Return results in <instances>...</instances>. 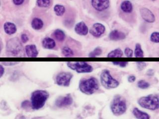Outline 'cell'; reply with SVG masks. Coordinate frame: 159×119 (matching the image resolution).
Here are the masks:
<instances>
[{
    "instance_id": "25",
    "label": "cell",
    "mask_w": 159,
    "mask_h": 119,
    "mask_svg": "<svg viewBox=\"0 0 159 119\" xmlns=\"http://www.w3.org/2000/svg\"><path fill=\"white\" fill-rule=\"evenodd\" d=\"M134 56L136 58L144 57V52L142 50L141 44L139 43H137L135 45Z\"/></svg>"
},
{
    "instance_id": "19",
    "label": "cell",
    "mask_w": 159,
    "mask_h": 119,
    "mask_svg": "<svg viewBox=\"0 0 159 119\" xmlns=\"http://www.w3.org/2000/svg\"><path fill=\"white\" fill-rule=\"evenodd\" d=\"M121 8L122 11L125 13H130L132 12L133 7L131 2L128 0H125L121 4Z\"/></svg>"
},
{
    "instance_id": "7",
    "label": "cell",
    "mask_w": 159,
    "mask_h": 119,
    "mask_svg": "<svg viewBox=\"0 0 159 119\" xmlns=\"http://www.w3.org/2000/svg\"><path fill=\"white\" fill-rule=\"evenodd\" d=\"M22 49V44L16 38L10 39L7 43L6 52L9 56H17Z\"/></svg>"
},
{
    "instance_id": "2",
    "label": "cell",
    "mask_w": 159,
    "mask_h": 119,
    "mask_svg": "<svg viewBox=\"0 0 159 119\" xmlns=\"http://www.w3.org/2000/svg\"><path fill=\"white\" fill-rule=\"evenodd\" d=\"M79 88L83 93L86 95H92L99 89V82L94 77L83 79L79 82Z\"/></svg>"
},
{
    "instance_id": "20",
    "label": "cell",
    "mask_w": 159,
    "mask_h": 119,
    "mask_svg": "<svg viewBox=\"0 0 159 119\" xmlns=\"http://www.w3.org/2000/svg\"><path fill=\"white\" fill-rule=\"evenodd\" d=\"M132 113L135 118L137 119H150V115L137 108H134L133 110Z\"/></svg>"
},
{
    "instance_id": "12",
    "label": "cell",
    "mask_w": 159,
    "mask_h": 119,
    "mask_svg": "<svg viewBox=\"0 0 159 119\" xmlns=\"http://www.w3.org/2000/svg\"><path fill=\"white\" fill-rule=\"evenodd\" d=\"M140 13L143 20L148 23H153L156 20L153 12L147 8H142L140 9Z\"/></svg>"
},
{
    "instance_id": "26",
    "label": "cell",
    "mask_w": 159,
    "mask_h": 119,
    "mask_svg": "<svg viewBox=\"0 0 159 119\" xmlns=\"http://www.w3.org/2000/svg\"><path fill=\"white\" fill-rule=\"evenodd\" d=\"M62 54L65 57H72L74 55V53L72 50L67 46H64L62 49Z\"/></svg>"
},
{
    "instance_id": "5",
    "label": "cell",
    "mask_w": 159,
    "mask_h": 119,
    "mask_svg": "<svg viewBox=\"0 0 159 119\" xmlns=\"http://www.w3.org/2000/svg\"><path fill=\"white\" fill-rule=\"evenodd\" d=\"M100 83L104 88L107 89L116 88L119 86L118 81L112 77L110 71L104 70L100 74Z\"/></svg>"
},
{
    "instance_id": "38",
    "label": "cell",
    "mask_w": 159,
    "mask_h": 119,
    "mask_svg": "<svg viewBox=\"0 0 159 119\" xmlns=\"http://www.w3.org/2000/svg\"><path fill=\"white\" fill-rule=\"evenodd\" d=\"M154 74V71H153L152 70H149L147 72V75L148 76H153Z\"/></svg>"
},
{
    "instance_id": "9",
    "label": "cell",
    "mask_w": 159,
    "mask_h": 119,
    "mask_svg": "<svg viewBox=\"0 0 159 119\" xmlns=\"http://www.w3.org/2000/svg\"><path fill=\"white\" fill-rule=\"evenodd\" d=\"M92 7L98 12L108 9L110 6V0H91Z\"/></svg>"
},
{
    "instance_id": "28",
    "label": "cell",
    "mask_w": 159,
    "mask_h": 119,
    "mask_svg": "<svg viewBox=\"0 0 159 119\" xmlns=\"http://www.w3.org/2000/svg\"><path fill=\"white\" fill-rule=\"evenodd\" d=\"M150 83L145 80H139L137 82V86L138 88L145 89L150 87Z\"/></svg>"
},
{
    "instance_id": "34",
    "label": "cell",
    "mask_w": 159,
    "mask_h": 119,
    "mask_svg": "<svg viewBox=\"0 0 159 119\" xmlns=\"http://www.w3.org/2000/svg\"><path fill=\"white\" fill-rule=\"evenodd\" d=\"M21 40L23 43H26L28 41L29 37L27 34L23 33L21 35Z\"/></svg>"
},
{
    "instance_id": "27",
    "label": "cell",
    "mask_w": 159,
    "mask_h": 119,
    "mask_svg": "<svg viewBox=\"0 0 159 119\" xmlns=\"http://www.w3.org/2000/svg\"><path fill=\"white\" fill-rule=\"evenodd\" d=\"M103 52L102 49L100 47H96L93 51H92L89 54V57L90 58H96L100 56Z\"/></svg>"
},
{
    "instance_id": "17",
    "label": "cell",
    "mask_w": 159,
    "mask_h": 119,
    "mask_svg": "<svg viewBox=\"0 0 159 119\" xmlns=\"http://www.w3.org/2000/svg\"><path fill=\"white\" fill-rule=\"evenodd\" d=\"M32 28L35 30H40L43 28L44 23L42 19L38 17H35L32 19L31 23Z\"/></svg>"
},
{
    "instance_id": "4",
    "label": "cell",
    "mask_w": 159,
    "mask_h": 119,
    "mask_svg": "<svg viewBox=\"0 0 159 119\" xmlns=\"http://www.w3.org/2000/svg\"><path fill=\"white\" fill-rule=\"evenodd\" d=\"M110 107L114 115L121 116L125 114L127 110V103L124 98L117 95L112 99Z\"/></svg>"
},
{
    "instance_id": "41",
    "label": "cell",
    "mask_w": 159,
    "mask_h": 119,
    "mask_svg": "<svg viewBox=\"0 0 159 119\" xmlns=\"http://www.w3.org/2000/svg\"><path fill=\"white\" fill-rule=\"evenodd\" d=\"M1 1H0V6H1Z\"/></svg>"
},
{
    "instance_id": "8",
    "label": "cell",
    "mask_w": 159,
    "mask_h": 119,
    "mask_svg": "<svg viewBox=\"0 0 159 119\" xmlns=\"http://www.w3.org/2000/svg\"><path fill=\"white\" fill-rule=\"evenodd\" d=\"M72 74L69 72H61L56 77V83L58 86L68 87L72 79Z\"/></svg>"
},
{
    "instance_id": "11",
    "label": "cell",
    "mask_w": 159,
    "mask_h": 119,
    "mask_svg": "<svg viewBox=\"0 0 159 119\" xmlns=\"http://www.w3.org/2000/svg\"><path fill=\"white\" fill-rule=\"evenodd\" d=\"M73 103V98L70 94H68L64 96L58 98L55 102V104L58 108H63L69 106Z\"/></svg>"
},
{
    "instance_id": "3",
    "label": "cell",
    "mask_w": 159,
    "mask_h": 119,
    "mask_svg": "<svg viewBox=\"0 0 159 119\" xmlns=\"http://www.w3.org/2000/svg\"><path fill=\"white\" fill-rule=\"evenodd\" d=\"M139 106L148 110H158L159 108V98L158 95H149L140 98L138 100Z\"/></svg>"
},
{
    "instance_id": "15",
    "label": "cell",
    "mask_w": 159,
    "mask_h": 119,
    "mask_svg": "<svg viewBox=\"0 0 159 119\" xmlns=\"http://www.w3.org/2000/svg\"><path fill=\"white\" fill-rule=\"evenodd\" d=\"M109 38L112 41H119L125 39L126 35L123 32L115 30L110 32Z\"/></svg>"
},
{
    "instance_id": "32",
    "label": "cell",
    "mask_w": 159,
    "mask_h": 119,
    "mask_svg": "<svg viewBox=\"0 0 159 119\" xmlns=\"http://www.w3.org/2000/svg\"><path fill=\"white\" fill-rule=\"evenodd\" d=\"M136 64L138 68L139 71H142L147 66V64L145 62H138Z\"/></svg>"
},
{
    "instance_id": "39",
    "label": "cell",
    "mask_w": 159,
    "mask_h": 119,
    "mask_svg": "<svg viewBox=\"0 0 159 119\" xmlns=\"http://www.w3.org/2000/svg\"><path fill=\"white\" fill-rule=\"evenodd\" d=\"M3 49V43L0 40V53L1 52L2 50Z\"/></svg>"
},
{
    "instance_id": "30",
    "label": "cell",
    "mask_w": 159,
    "mask_h": 119,
    "mask_svg": "<svg viewBox=\"0 0 159 119\" xmlns=\"http://www.w3.org/2000/svg\"><path fill=\"white\" fill-rule=\"evenodd\" d=\"M124 53H125L126 57L128 58H132L133 55V51L129 47H126V48H125Z\"/></svg>"
},
{
    "instance_id": "10",
    "label": "cell",
    "mask_w": 159,
    "mask_h": 119,
    "mask_svg": "<svg viewBox=\"0 0 159 119\" xmlns=\"http://www.w3.org/2000/svg\"><path fill=\"white\" fill-rule=\"evenodd\" d=\"M106 27L101 23H95L90 30V33L95 37L99 38L104 33Z\"/></svg>"
},
{
    "instance_id": "33",
    "label": "cell",
    "mask_w": 159,
    "mask_h": 119,
    "mask_svg": "<svg viewBox=\"0 0 159 119\" xmlns=\"http://www.w3.org/2000/svg\"><path fill=\"white\" fill-rule=\"evenodd\" d=\"M113 64L116 66H119L121 68H125L128 65V62H114Z\"/></svg>"
},
{
    "instance_id": "31",
    "label": "cell",
    "mask_w": 159,
    "mask_h": 119,
    "mask_svg": "<svg viewBox=\"0 0 159 119\" xmlns=\"http://www.w3.org/2000/svg\"><path fill=\"white\" fill-rule=\"evenodd\" d=\"M31 106V102H30V101L28 100H24L21 104V107L24 109L29 108Z\"/></svg>"
},
{
    "instance_id": "22",
    "label": "cell",
    "mask_w": 159,
    "mask_h": 119,
    "mask_svg": "<svg viewBox=\"0 0 159 119\" xmlns=\"http://www.w3.org/2000/svg\"><path fill=\"white\" fill-rule=\"evenodd\" d=\"M123 56V51L121 48L115 49L110 51L107 55L108 58H121Z\"/></svg>"
},
{
    "instance_id": "1",
    "label": "cell",
    "mask_w": 159,
    "mask_h": 119,
    "mask_svg": "<svg viewBox=\"0 0 159 119\" xmlns=\"http://www.w3.org/2000/svg\"><path fill=\"white\" fill-rule=\"evenodd\" d=\"M49 97V94L46 90H38L32 93L31 95V108L34 110H39L45 105Z\"/></svg>"
},
{
    "instance_id": "16",
    "label": "cell",
    "mask_w": 159,
    "mask_h": 119,
    "mask_svg": "<svg viewBox=\"0 0 159 119\" xmlns=\"http://www.w3.org/2000/svg\"><path fill=\"white\" fill-rule=\"evenodd\" d=\"M4 30L8 35H13L17 31V27L14 23L6 22L4 24Z\"/></svg>"
},
{
    "instance_id": "35",
    "label": "cell",
    "mask_w": 159,
    "mask_h": 119,
    "mask_svg": "<svg viewBox=\"0 0 159 119\" xmlns=\"http://www.w3.org/2000/svg\"><path fill=\"white\" fill-rule=\"evenodd\" d=\"M26 0H13V4L16 6H20L23 4Z\"/></svg>"
},
{
    "instance_id": "21",
    "label": "cell",
    "mask_w": 159,
    "mask_h": 119,
    "mask_svg": "<svg viewBox=\"0 0 159 119\" xmlns=\"http://www.w3.org/2000/svg\"><path fill=\"white\" fill-rule=\"evenodd\" d=\"M54 37L58 41L62 42L64 41L66 38V34L64 31L60 29L55 30L53 33Z\"/></svg>"
},
{
    "instance_id": "24",
    "label": "cell",
    "mask_w": 159,
    "mask_h": 119,
    "mask_svg": "<svg viewBox=\"0 0 159 119\" xmlns=\"http://www.w3.org/2000/svg\"><path fill=\"white\" fill-rule=\"evenodd\" d=\"M51 4V0H36V5L39 8H47Z\"/></svg>"
},
{
    "instance_id": "36",
    "label": "cell",
    "mask_w": 159,
    "mask_h": 119,
    "mask_svg": "<svg viewBox=\"0 0 159 119\" xmlns=\"http://www.w3.org/2000/svg\"><path fill=\"white\" fill-rule=\"evenodd\" d=\"M136 76L134 75H131L128 76V81L130 83H133L136 80Z\"/></svg>"
},
{
    "instance_id": "37",
    "label": "cell",
    "mask_w": 159,
    "mask_h": 119,
    "mask_svg": "<svg viewBox=\"0 0 159 119\" xmlns=\"http://www.w3.org/2000/svg\"><path fill=\"white\" fill-rule=\"evenodd\" d=\"M5 73V68L2 65L0 64V79L3 76Z\"/></svg>"
},
{
    "instance_id": "6",
    "label": "cell",
    "mask_w": 159,
    "mask_h": 119,
    "mask_svg": "<svg viewBox=\"0 0 159 119\" xmlns=\"http://www.w3.org/2000/svg\"><path fill=\"white\" fill-rule=\"evenodd\" d=\"M67 66L77 73H90L93 71L92 66L85 62H67Z\"/></svg>"
},
{
    "instance_id": "13",
    "label": "cell",
    "mask_w": 159,
    "mask_h": 119,
    "mask_svg": "<svg viewBox=\"0 0 159 119\" xmlns=\"http://www.w3.org/2000/svg\"><path fill=\"white\" fill-rule=\"evenodd\" d=\"M74 30L77 34L80 36H86L89 33L88 27L84 22L77 23L75 26Z\"/></svg>"
},
{
    "instance_id": "40",
    "label": "cell",
    "mask_w": 159,
    "mask_h": 119,
    "mask_svg": "<svg viewBox=\"0 0 159 119\" xmlns=\"http://www.w3.org/2000/svg\"><path fill=\"white\" fill-rule=\"evenodd\" d=\"M153 1H156V0H152Z\"/></svg>"
},
{
    "instance_id": "18",
    "label": "cell",
    "mask_w": 159,
    "mask_h": 119,
    "mask_svg": "<svg viewBox=\"0 0 159 119\" xmlns=\"http://www.w3.org/2000/svg\"><path fill=\"white\" fill-rule=\"evenodd\" d=\"M42 45L46 49H53L56 46L55 40L51 38L47 37L44 38L42 41Z\"/></svg>"
},
{
    "instance_id": "23",
    "label": "cell",
    "mask_w": 159,
    "mask_h": 119,
    "mask_svg": "<svg viewBox=\"0 0 159 119\" xmlns=\"http://www.w3.org/2000/svg\"><path fill=\"white\" fill-rule=\"evenodd\" d=\"M54 11L57 16H63L66 12L65 7L62 5H56L54 7Z\"/></svg>"
},
{
    "instance_id": "29",
    "label": "cell",
    "mask_w": 159,
    "mask_h": 119,
    "mask_svg": "<svg viewBox=\"0 0 159 119\" xmlns=\"http://www.w3.org/2000/svg\"><path fill=\"white\" fill-rule=\"evenodd\" d=\"M150 41L153 43H159V33L157 31H155L151 34L150 37Z\"/></svg>"
},
{
    "instance_id": "14",
    "label": "cell",
    "mask_w": 159,
    "mask_h": 119,
    "mask_svg": "<svg viewBox=\"0 0 159 119\" xmlns=\"http://www.w3.org/2000/svg\"><path fill=\"white\" fill-rule=\"evenodd\" d=\"M26 54L28 57L36 58L38 55V51L34 44L27 45L25 47Z\"/></svg>"
}]
</instances>
